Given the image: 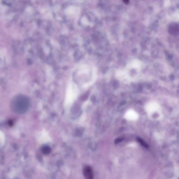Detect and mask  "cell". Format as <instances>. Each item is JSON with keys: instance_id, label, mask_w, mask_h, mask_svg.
Here are the masks:
<instances>
[{"instance_id": "6da1fadb", "label": "cell", "mask_w": 179, "mask_h": 179, "mask_svg": "<svg viewBox=\"0 0 179 179\" xmlns=\"http://www.w3.org/2000/svg\"><path fill=\"white\" fill-rule=\"evenodd\" d=\"M30 100L29 97L24 94L16 95L12 99L10 104L11 110L17 114H23L29 110Z\"/></svg>"}, {"instance_id": "7a4b0ae2", "label": "cell", "mask_w": 179, "mask_h": 179, "mask_svg": "<svg viewBox=\"0 0 179 179\" xmlns=\"http://www.w3.org/2000/svg\"><path fill=\"white\" fill-rule=\"evenodd\" d=\"M83 174L86 179H94V175L91 168L86 166L83 169Z\"/></svg>"}, {"instance_id": "3957f363", "label": "cell", "mask_w": 179, "mask_h": 179, "mask_svg": "<svg viewBox=\"0 0 179 179\" xmlns=\"http://www.w3.org/2000/svg\"><path fill=\"white\" fill-rule=\"evenodd\" d=\"M41 151L42 153L45 155H48L51 151V148L47 145L43 146L41 148Z\"/></svg>"}, {"instance_id": "277c9868", "label": "cell", "mask_w": 179, "mask_h": 179, "mask_svg": "<svg viewBox=\"0 0 179 179\" xmlns=\"http://www.w3.org/2000/svg\"><path fill=\"white\" fill-rule=\"evenodd\" d=\"M138 141H139V142H140V143L142 146H143L145 147H147V144H146L145 142L142 141L141 140L138 139Z\"/></svg>"}, {"instance_id": "5b68a950", "label": "cell", "mask_w": 179, "mask_h": 179, "mask_svg": "<svg viewBox=\"0 0 179 179\" xmlns=\"http://www.w3.org/2000/svg\"><path fill=\"white\" fill-rule=\"evenodd\" d=\"M122 139H121V138H119V139L116 140L115 141V142L116 143H118V142H120L122 141Z\"/></svg>"}]
</instances>
